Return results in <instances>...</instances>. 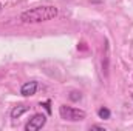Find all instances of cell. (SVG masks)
Wrapping results in <instances>:
<instances>
[{"mask_svg":"<svg viewBox=\"0 0 133 131\" xmlns=\"http://www.w3.org/2000/svg\"><path fill=\"white\" fill-rule=\"evenodd\" d=\"M0 9H2V3H0Z\"/></svg>","mask_w":133,"mask_h":131,"instance_id":"30bf717a","label":"cell"},{"mask_svg":"<svg viewBox=\"0 0 133 131\" xmlns=\"http://www.w3.org/2000/svg\"><path fill=\"white\" fill-rule=\"evenodd\" d=\"M81 97H82V94H81L79 91H71V93H70V100H73V102L81 100Z\"/></svg>","mask_w":133,"mask_h":131,"instance_id":"ba28073f","label":"cell"},{"mask_svg":"<svg viewBox=\"0 0 133 131\" xmlns=\"http://www.w3.org/2000/svg\"><path fill=\"white\" fill-rule=\"evenodd\" d=\"M59 114L64 120H70V122H79V120H84L87 117L85 111L73 108V106H66V105L59 106Z\"/></svg>","mask_w":133,"mask_h":131,"instance_id":"7a4b0ae2","label":"cell"},{"mask_svg":"<svg viewBox=\"0 0 133 131\" xmlns=\"http://www.w3.org/2000/svg\"><path fill=\"white\" fill-rule=\"evenodd\" d=\"M98 116H99L101 119H110L111 113H110V110L107 106H101L99 110H98Z\"/></svg>","mask_w":133,"mask_h":131,"instance_id":"52a82bcc","label":"cell"},{"mask_svg":"<svg viewBox=\"0 0 133 131\" xmlns=\"http://www.w3.org/2000/svg\"><path fill=\"white\" fill-rule=\"evenodd\" d=\"M108 62H110V53H108V40H105V56L102 60V71L105 76H108Z\"/></svg>","mask_w":133,"mask_h":131,"instance_id":"8992f818","label":"cell"},{"mask_svg":"<svg viewBox=\"0 0 133 131\" xmlns=\"http://www.w3.org/2000/svg\"><path fill=\"white\" fill-rule=\"evenodd\" d=\"M91 130H102V131H105V128H104L102 125H91Z\"/></svg>","mask_w":133,"mask_h":131,"instance_id":"9c48e42d","label":"cell"},{"mask_svg":"<svg viewBox=\"0 0 133 131\" xmlns=\"http://www.w3.org/2000/svg\"><path fill=\"white\" fill-rule=\"evenodd\" d=\"M57 14H59V9L56 6H37L22 12L20 20L23 23H40V22H46L57 17Z\"/></svg>","mask_w":133,"mask_h":131,"instance_id":"6da1fadb","label":"cell"},{"mask_svg":"<svg viewBox=\"0 0 133 131\" xmlns=\"http://www.w3.org/2000/svg\"><path fill=\"white\" fill-rule=\"evenodd\" d=\"M28 108H30V106H26V105H17V106H14V108L11 110V117H12V119H19L22 114H25V113L28 111Z\"/></svg>","mask_w":133,"mask_h":131,"instance_id":"5b68a950","label":"cell"},{"mask_svg":"<svg viewBox=\"0 0 133 131\" xmlns=\"http://www.w3.org/2000/svg\"><path fill=\"white\" fill-rule=\"evenodd\" d=\"M132 97H133V96H132Z\"/></svg>","mask_w":133,"mask_h":131,"instance_id":"8fae6325","label":"cell"},{"mask_svg":"<svg viewBox=\"0 0 133 131\" xmlns=\"http://www.w3.org/2000/svg\"><path fill=\"white\" fill-rule=\"evenodd\" d=\"M45 123H46V116L45 114H34L33 117L30 119V122L25 125V130L37 131V130H40L42 127H45Z\"/></svg>","mask_w":133,"mask_h":131,"instance_id":"3957f363","label":"cell"},{"mask_svg":"<svg viewBox=\"0 0 133 131\" xmlns=\"http://www.w3.org/2000/svg\"><path fill=\"white\" fill-rule=\"evenodd\" d=\"M37 86H39V85H37V82H34V80L26 82V83H23V85H22V88H20V94H22V96H25V97H31V96L36 94Z\"/></svg>","mask_w":133,"mask_h":131,"instance_id":"277c9868","label":"cell"}]
</instances>
